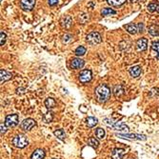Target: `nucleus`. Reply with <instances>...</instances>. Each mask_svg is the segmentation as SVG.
Returning a JSON list of instances; mask_svg holds the SVG:
<instances>
[{
  "instance_id": "f257e3e1",
  "label": "nucleus",
  "mask_w": 159,
  "mask_h": 159,
  "mask_svg": "<svg viewBox=\"0 0 159 159\" xmlns=\"http://www.w3.org/2000/svg\"><path fill=\"white\" fill-rule=\"evenodd\" d=\"M94 94L95 98L99 103H105L110 97V90L107 85L101 84L96 87V89L94 91Z\"/></svg>"
},
{
  "instance_id": "f03ea898",
  "label": "nucleus",
  "mask_w": 159,
  "mask_h": 159,
  "mask_svg": "<svg viewBox=\"0 0 159 159\" xmlns=\"http://www.w3.org/2000/svg\"><path fill=\"white\" fill-rule=\"evenodd\" d=\"M28 144H29V141L25 134L19 133L17 136H15L13 139V145L18 149H24L28 146Z\"/></svg>"
},
{
  "instance_id": "7ed1b4c3",
  "label": "nucleus",
  "mask_w": 159,
  "mask_h": 159,
  "mask_svg": "<svg viewBox=\"0 0 159 159\" xmlns=\"http://www.w3.org/2000/svg\"><path fill=\"white\" fill-rule=\"evenodd\" d=\"M18 123H19V116L16 114H9L5 118V125L8 128H13V127L17 126Z\"/></svg>"
},
{
  "instance_id": "20e7f679",
  "label": "nucleus",
  "mask_w": 159,
  "mask_h": 159,
  "mask_svg": "<svg viewBox=\"0 0 159 159\" xmlns=\"http://www.w3.org/2000/svg\"><path fill=\"white\" fill-rule=\"evenodd\" d=\"M86 40L91 45H96V44H99L102 41V38H101V35L98 33H96V31H92V33H91V34H89L88 35H87Z\"/></svg>"
},
{
  "instance_id": "39448f33",
  "label": "nucleus",
  "mask_w": 159,
  "mask_h": 159,
  "mask_svg": "<svg viewBox=\"0 0 159 159\" xmlns=\"http://www.w3.org/2000/svg\"><path fill=\"white\" fill-rule=\"evenodd\" d=\"M35 126H36V121L34 120V119H33V118H27V119H24L23 122L20 124V128L23 131L29 132V131H31Z\"/></svg>"
},
{
  "instance_id": "423d86ee",
  "label": "nucleus",
  "mask_w": 159,
  "mask_h": 159,
  "mask_svg": "<svg viewBox=\"0 0 159 159\" xmlns=\"http://www.w3.org/2000/svg\"><path fill=\"white\" fill-rule=\"evenodd\" d=\"M92 70H83L81 73L79 74V81H80L82 84H86L92 80Z\"/></svg>"
},
{
  "instance_id": "0eeeda50",
  "label": "nucleus",
  "mask_w": 159,
  "mask_h": 159,
  "mask_svg": "<svg viewBox=\"0 0 159 159\" xmlns=\"http://www.w3.org/2000/svg\"><path fill=\"white\" fill-rule=\"evenodd\" d=\"M116 136L127 139H133V140H146L147 137L144 134H132V133H118Z\"/></svg>"
},
{
  "instance_id": "6e6552de",
  "label": "nucleus",
  "mask_w": 159,
  "mask_h": 159,
  "mask_svg": "<svg viewBox=\"0 0 159 159\" xmlns=\"http://www.w3.org/2000/svg\"><path fill=\"white\" fill-rule=\"evenodd\" d=\"M21 8L24 11H31L34 8L35 5V0H21L20 1Z\"/></svg>"
},
{
  "instance_id": "1a4fd4ad",
  "label": "nucleus",
  "mask_w": 159,
  "mask_h": 159,
  "mask_svg": "<svg viewBox=\"0 0 159 159\" xmlns=\"http://www.w3.org/2000/svg\"><path fill=\"white\" fill-rule=\"evenodd\" d=\"M115 131H119V132H129L130 128L126 124L122 123V122H115V123H112L110 125Z\"/></svg>"
},
{
  "instance_id": "9d476101",
  "label": "nucleus",
  "mask_w": 159,
  "mask_h": 159,
  "mask_svg": "<svg viewBox=\"0 0 159 159\" xmlns=\"http://www.w3.org/2000/svg\"><path fill=\"white\" fill-rule=\"evenodd\" d=\"M136 48H137V51H139V52L146 51L147 48H148V40H147V38L142 37V38L138 39L137 42H136Z\"/></svg>"
},
{
  "instance_id": "9b49d317",
  "label": "nucleus",
  "mask_w": 159,
  "mask_h": 159,
  "mask_svg": "<svg viewBox=\"0 0 159 159\" xmlns=\"http://www.w3.org/2000/svg\"><path fill=\"white\" fill-rule=\"evenodd\" d=\"M125 154V150L121 148H115L112 152V158L113 159H122Z\"/></svg>"
},
{
  "instance_id": "f8f14e48",
  "label": "nucleus",
  "mask_w": 159,
  "mask_h": 159,
  "mask_svg": "<svg viewBox=\"0 0 159 159\" xmlns=\"http://www.w3.org/2000/svg\"><path fill=\"white\" fill-rule=\"evenodd\" d=\"M44 158H45V152L42 149H36L31 155V159H44Z\"/></svg>"
},
{
  "instance_id": "ddd939ff",
  "label": "nucleus",
  "mask_w": 159,
  "mask_h": 159,
  "mask_svg": "<svg viewBox=\"0 0 159 159\" xmlns=\"http://www.w3.org/2000/svg\"><path fill=\"white\" fill-rule=\"evenodd\" d=\"M84 64H85L84 60H82L80 58H74L70 63V67H71V69H74V70L81 69L84 66Z\"/></svg>"
},
{
  "instance_id": "4468645a",
  "label": "nucleus",
  "mask_w": 159,
  "mask_h": 159,
  "mask_svg": "<svg viewBox=\"0 0 159 159\" xmlns=\"http://www.w3.org/2000/svg\"><path fill=\"white\" fill-rule=\"evenodd\" d=\"M124 28L127 30V31L128 33H130L131 34H136L137 31H138V28H137V25H136V24H128V25H125Z\"/></svg>"
},
{
  "instance_id": "2eb2a0df",
  "label": "nucleus",
  "mask_w": 159,
  "mask_h": 159,
  "mask_svg": "<svg viewBox=\"0 0 159 159\" xmlns=\"http://www.w3.org/2000/svg\"><path fill=\"white\" fill-rule=\"evenodd\" d=\"M0 78H1V83H3L5 81L10 80V79L12 78V74L8 73L7 70L1 69L0 70Z\"/></svg>"
},
{
  "instance_id": "dca6fc26",
  "label": "nucleus",
  "mask_w": 159,
  "mask_h": 159,
  "mask_svg": "<svg viewBox=\"0 0 159 159\" xmlns=\"http://www.w3.org/2000/svg\"><path fill=\"white\" fill-rule=\"evenodd\" d=\"M129 71H130V74H131L132 77L136 78V77H138V76L141 74V67H139V66L132 67V68L130 69Z\"/></svg>"
},
{
  "instance_id": "f3484780",
  "label": "nucleus",
  "mask_w": 159,
  "mask_h": 159,
  "mask_svg": "<svg viewBox=\"0 0 159 159\" xmlns=\"http://www.w3.org/2000/svg\"><path fill=\"white\" fill-rule=\"evenodd\" d=\"M71 24H73V19L69 15H65L61 20V25L65 28H70L71 26Z\"/></svg>"
},
{
  "instance_id": "a211bd4d",
  "label": "nucleus",
  "mask_w": 159,
  "mask_h": 159,
  "mask_svg": "<svg viewBox=\"0 0 159 159\" xmlns=\"http://www.w3.org/2000/svg\"><path fill=\"white\" fill-rule=\"evenodd\" d=\"M97 123H98V119L93 116H90L86 119V124L89 128H93V127L97 125Z\"/></svg>"
},
{
  "instance_id": "6ab92c4d",
  "label": "nucleus",
  "mask_w": 159,
  "mask_h": 159,
  "mask_svg": "<svg viewBox=\"0 0 159 159\" xmlns=\"http://www.w3.org/2000/svg\"><path fill=\"white\" fill-rule=\"evenodd\" d=\"M114 96L115 97H120L121 95H123L124 94V88L121 86V85H117V86H115L114 88Z\"/></svg>"
},
{
  "instance_id": "aec40b11",
  "label": "nucleus",
  "mask_w": 159,
  "mask_h": 159,
  "mask_svg": "<svg viewBox=\"0 0 159 159\" xmlns=\"http://www.w3.org/2000/svg\"><path fill=\"white\" fill-rule=\"evenodd\" d=\"M55 105H56V102H55V100H54L53 98H52V97H48V98L45 100V107H46L47 109L51 110V109L54 108Z\"/></svg>"
},
{
  "instance_id": "412c9836",
  "label": "nucleus",
  "mask_w": 159,
  "mask_h": 159,
  "mask_svg": "<svg viewBox=\"0 0 159 159\" xmlns=\"http://www.w3.org/2000/svg\"><path fill=\"white\" fill-rule=\"evenodd\" d=\"M53 134L55 136V137H57L60 140H65V138H66V133H65V132L63 131L62 129L55 130L53 132Z\"/></svg>"
},
{
  "instance_id": "4be33fe9",
  "label": "nucleus",
  "mask_w": 159,
  "mask_h": 159,
  "mask_svg": "<svg viewBox=\"0 0 159 159\" xmlns=\"http://www.w3.org/2000/svg\"><path fill=\"white\" fill-rule=\"evenodd\" d=\"M107 2L113 7H120L126 3V0H107Z\"/></svg>"
},
{
  "instance_id": "5701e85b",
  "label": "nucleus",
  "mask_w": 159,
  "mask_h": 159,
  "mask_svg": "<svg viewBox=\"0 0 159 159\" xmlns=\"http://www.w3.org/2000/svg\"><path fill=\"white\" fill-rule=\"evenodd\" d=\"M149 34L153 36H157L159 34V27L156 25H152L149 27Z\"/></svg>"
},
{
  "instance_id": "b1692460",
  "label": "nucleus",
  "mask_w": 159,
  "mask_h": 159,
  "mask_svg": "<svg viewBox=\"0 0 159 159\" xmlns=\"http://www.w3.org/2000/svg\"><path fill=\"white\" fill-rule=\"evenodd\" d=\"M88 144L93 149H97L99 146V141H98V139L94 138V137H90L88 139Z\"/></svg>"
},
{
  "instance_id": "393cba45",
  "label": "nucleus",
  "mask_w": 159,
  "mask_h": 159,
  "mask_svg": "<svg viewBox=\"0 0 159 159\" xmlns=\"http://www.w3.org/2000/svg\"><path fill=\"white\" fill-rule=\"evenodd\" d=\"M95 136H96L97 139L102 140L105 137V131L102 128H97L96 130H95Z\"/></svg>"
},
{
  "instance_id": "a878e982",
  "label": "nucleus",
  "mask_w": 159,
  "mask_h": 159,
  "mask_svg": "<svg viewBox=\"0 0 159 159\" xmlns=\"http://www.w3.org/2000/svg\"><path fill=\"white\" fill-rule=\"evenodd\" d=\"M53 120V114L52 112H48L46 114L43 116V121L45 123H51Z\"/></svg>"
},
{
  "instance_id": "bb28decb",
  "label": "nucleus",
  "mask_w": 159,
  "mask_h": 159,
  "mask_svg": "<svg viewBox=\"0 0 159 159\" xmlns=\"http://www.w3.org/2000/svg\"><path fill=\"white\" fill-rule=\"evenodd\" d=\"M148 11L153 13V12H157L159 13V3H150L148 5Z\"/></svg>"
},
{
  "instance_id": "cd10ccee",
  "label": "nucleus",
  "mask_w": 159,
  "mask_h": 159,
  "mask_svg": "<svg viewBox=\"0 0 159 159\" xmlns=\"http://www.w3.org/2000/svg\"><path fill=\"white\" fill-rule=\"evenodd\" d=\"M116 12L113 9H110V8H105V9H103L101 11V14L103 16H106V15H110V14H115Z\"/></svg>"
},
{
  "instance_id": "c85d7f7f",
  "label": "nucleus",
  "mask_w": 159,
  "mask_h": 159,
  "mask_svg": "<svg viewBox=\"0 0 159 159\" xmlns=\"http://www.w3.org/2000/svg\"><path fill=\"white\" fill-rule=\"evenodd\" d=\"M85 53H86V48H84L83 46H79L75 50V54L77 56H82Z\"/></svg>"
},
{
  "instance_id": "c756f323",
  "label": "nucleus",
  "mask_w": 159,
  "mask_h": 159,
  "mask_svg": "<svg viewBox=\"0 0 159 159\" xmlns=\"http://www.w3.org/2000/svg\"><path fill=\"white\" fill-rule=\"evenodd\" d=\"M152 48H153V50H154V51L155 52V53H156V58L159 60V41L154 42Z\"/></svg>"
},
{
  "instance_id": "7c9ffc66",
  "label": "nucleus",
  "mask_w": 159,
  "mask_h": 159,
  "mask_svg": "<svg viewBox=\"0 0 159 159\" xmlns=\"http://www.w3.org/2000/svg\"><path fill=\"white\" fill-rule=\"evenodd\" d=\"M0 35H1V38H0V44H1V46H3L6 42L7 35H6V34L4 33V31H1V33H0Z\"/></svg>"
},
{
  "instance_id": "2f4dec72",
  "label": "nucleus",
  "mask_w": 159,
  "mask_h": 159,
  "mask_svg": "<svg viewBox=\"0 0 159 159\" xmlns=\"http://www.w3.org/2000/svg\"><path fill=\"white\" fill-rule=\"evenodd\" d=\"M7 128H8V127L6 125H4L3 123H1V136H4V133H6Z\"/></svg>"
},
{
  "instance_id": "473e14b6",
  "label": "nucleus",
  "mask_w": 159,
  "mask_h": 159,
  "mask_svg": "<svg viewBox=\"0 0 159 159\" xmlns=\"http://www.w3.org/2000/svg\"><path fill=\"white\" fill-rule=\"evenodd\" d=\"M59 2V0H48V3H49L50 6H55L57 3Z\"/></svg>"
},
{
  "instance_id": "72a5a7b5",
  "label": "nucleus",
  "mask_w": 159,
  "mask_h": 159,
  "mask_svg": "<svg viewBox=\"0 0 159 159\" xmlns=\"http://www.w3.org/2000/svg\"><path fill=\"white\" fill-rule=\"evenodd\" d=\"M137 28H138V31H139V33H142V31H143V28H144V26H143V23H138L137 24Z\"/></svg>"
},
{
  "instance_id": "f704fd0d",
  "label": "nucleus",
  "mask_w": 159,
  "mask_h": 159,
  "mask_svg": "<svg viewBox=\"0 0 159 159\" xmlns=\"http://www.w3.org/2000/svg\"><path fill=\"white\" fill-rule=\"evenodd\" d=\"M129 159H134V158H129Z\"/></svg>"
}]
</instances>
